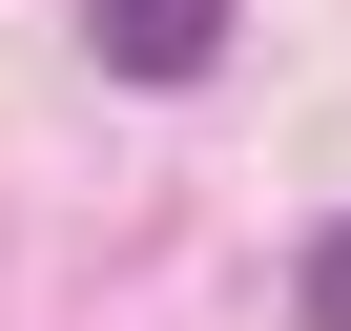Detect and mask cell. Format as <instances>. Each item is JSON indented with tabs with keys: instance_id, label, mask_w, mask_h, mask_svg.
<instances>
[{
	"instance_id": "obj_1",
	"label": "cell",
	"mask_w": 351,
	"mask_h": 331,
	"mask_svg": "<svg viewBox=\"0 0 351 331\" xmlns=\"http://www.w3.org/2000/svg\"><path fill=\"white\" fill-rule=\"evenodd\" d=\"M83 42H104V83H207L228 62V0H104Z\"/></svg>"
},
{
	"instance_id": "obj_2",
	"label": "cell",
	"mask_w": 351,
	"mask_h": 331,
	"mask_svg": "<svg viewBox=\"0 0 351 331\" xmlns=\"http://www.w3.org/2000/svg\"><path fill=\"white\" fill-rule=\"evenodd\" d=\"M310 331H351V228H310Z\"/></svg>"
}]
</instances>
